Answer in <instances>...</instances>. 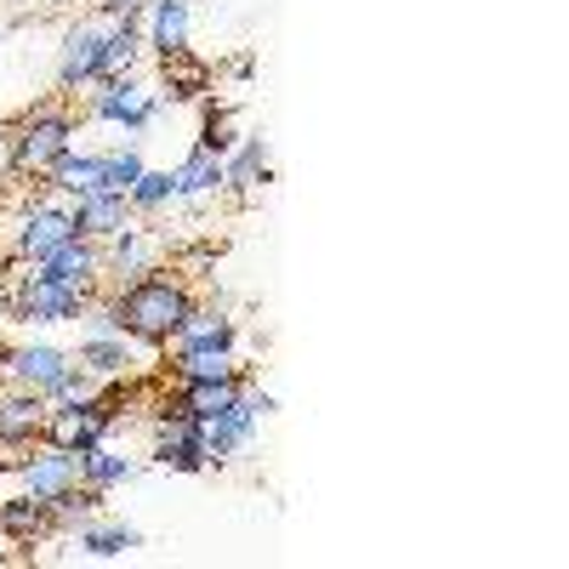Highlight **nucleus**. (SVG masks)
Returning <instances> with one entry per match:
<instances>
[{
  "instance_id": "19",
  "label": "nucleus",
  "mask_w": 569,
  "mask_h": 569,
  "mask_svg": "<svg viewBox=\"0 0 569 569\" xmlns=\"http://www.w3.org/2000/svg\"><path fill=\"white\" fill-rule=\"evenodd\" d=\"M0 536H12L18 547H34V541H46V536H58V512H52V501H34V496L0 501Z\"/></svg>"
},
{
  "instance_id": "28",
  "label": "nucleus",
  "mask_w": 569,
  "mask_h": 569,
  "mask_svg": "<svg viewBox=\"0 0 569 569\" xmlns=\"http://www.w3.org/2000/svg\"><path fill=\"white\" fill-rule=\"evenodd\" d=\"M177 188H182V200H217L222 194V160L206 149H188V160L177 166Z\"/></svg>"
},
{
  "instance_id": "33",
  "label": "nucleus",
  "mask_w": 569,
  "mask_h": 569,
  "mask_svg": "<svg viewBox=\"0 0 569 569\" xmlns=\"http://www.w3.org/2000/svg\"><path fill=\"white\" fill-rule=\"evenodd\" d=\"M91 12H98V18H142V12H149V0H91Z\"/></svg>"
},
{
  "instance_id": "16",
  "label": "nucleus",
  "mask_w": 569,
  "mask_h": 569,
  "mask_svg": "<svg viewBox=\"0 0 569 569\" xmlns=\"http://www.w3.org/2000/svg\"><path fill=\"white\" fill-rule=\"evenodd\" d=\"M149 268H160V246H154L149 228L126 222L120 233H109V240H103V273H109L114 284H126V279H137V273H149Z\"/></svg>"
},
{
  "instance_id": "18",
  "label": "nucleus",
  "mask_w": 569,
  "mask_h": 569,
  "mask_svg": "<svg viewBox=\"0 0 569 569\" xmlns=\"http://www.w3.org/2000/svg\"><path fill=\"white\" fill-rule=\"evenodd\" d=\"M74 472H80V485H91V490H120V485H131L137 472H142V461L137 456H126V450H114L109 439L103 445H91V450H80L74 456Z\"/></svg>"
},
{
  "instance_id": "6",
  "label": "nucleus",
  "mask_w": 569,
  "mask_h": 569,
  "mask_svg": "<svg viewBox=\"0 0 569 569\" xmlns=\"http://www.w3.org/2000/svg\"><path fill=\"white\" fill-rule=\"evenodd\" d=\"M120 427V410H114V393H98V399H80V405H52V416H46V445H58L69 456L103 445L109 433Z\"/></svg>"
},
{
  "instance_id": "30",
  "label": "nucleus",
  "mask_w": 569,
  "mask_h": 569,
  "mask_svg": "<svg viewBox=\"0 0 569 569\" xmlns=\"http://www.w3.org/2000/svg\"><path fill=\"white\" fill-rule=\"evenodd\" d=\"M166 80H171V98H200V91H211V69L206 63H188L182 58H166Z\"/></svg>"
},
{
  "instance_id": "32",
  "label": "nucleus",
  "mask_w": 569,
  "mask_h": 569,
  "mask_svg": "<svg viewBox=\"0 0 569 569\" xmlns=\"http://www.w3.org/2000/svg\"><path fill=\"white\" fill-rule=\"evenodd\" d=\"M233 142H240L233 120H228L222 109H211V114H206V126H200V142H194V149H206V154H217V160H222V154L233 149Z\"/></svg>"
},
{
  "instance_id": "21",
  "label": "nucleus",
  "mask_w": 569,
  "mask_h": 569,
  "mask_svg": "<svg viewBox=\"0 0 569 569\" xmlns=\"http://www.w3.org/2000/svg\"><path fill=\"white\" fill-rule=\"evenodd\" d=\"M246 376H251V370H240V376H217V382H177V393H171L160 410H182V416H194V421H211L233 393H240Z\"/></svg>"
},
{
  "instance_id": "11",
  "label": "nucleus",
  "mask_w": 569,
  "mask_h": 569,
  "mask_svg": "<svg viewBox=\"0 0 569 569\" xmlns=\"http://www.w3.org/2000/svg\"><path fill=\"white\" fill-rule=\"evenodd\" d=\"M80 485V472H74V456L69 450H58V445H29V450H18V490L23 496H34V501H58L63 490H74Z\"/></svg>"
},
{
  "instance_id": "2",
  "label": "nucleus",
  "mask_w": 569,
  "mask_h": 569,
  "mask_svg": "<svg viewBox=\"0 0 569 569\" xmlns=\"http://www.w3.org/2000/svg\"><path fill=\"white\" fill-rule=\"evenodd\" d=\"M74 137H80V120H74L63 103L29 109V114L12 126V171L46 182V171H52V166L74 149Z\"/></svg>"
},
{
  "instance_id": "15",
  "label": "nucleus",
  "mask_w": 569,
  "mask_h": 569,
  "mask_svg": "<svg viewBox=\"0 0 569 569\" xmlns=\"http://www.w3.org/2000/svg\"><path fill=\"white\" fill-rule=\"evenodd\" d=\"M69 211H74V233H80V240H98V246L109 240V233H120L126 222H137L131 200L114 194V188H91V194L69 200Z\"/></svg>"
},
{
  "instance_id": "3",
  "label": "nucleus",
  "mask_w": 569,
  "mask_h": 569,
  "mask_svg": "<svg viewBox=\"0 0 569 569\" xmlns=\"http://www.w3.org/2000/svg\"><path fill=\"white\" fill-rule=\"evenodd\" d=\"M86 114L103 120V126H120L126 137H142L160 114V91L142 86L137 74H103L98 86L86 91Z\"/></svg>"
},
{
  "instance_id": "13",
  "label": "nucleus",
  "mask_w": 569,
  "mask_h": 569,
  "mask_svg": "<svg viewBox=\"0 0 569 569\" xmlns=\"http://www.w3.org/2000/svg\"><path fill=\"white\" fill-rule=\"evenodd\" d=\"M29 273L34 279H58V284H80V291H98V279H103V246L98 240H74L69 246H58L52 257H40V262H29Z\"/></svg>"
},
{
  "instance_id": "5",
  "label": "nucleus",
  "mask_w": 569,
  "mask_h": 569,
  "mask_svg": "<svg viewBox=\"0 0 569 569\" xmlns=\"http://www.w3.org/2000/svg\"><path fill=\"white\" fill-rule=\"evenodd\" d=\"M91 297L98 291H80V284H58V279H34L29 262L12 284V319L18 325H80Z\"/></svg>"
},
{
  "instance_id": "22",
  "label": "nucleus",
  "mask_w": 569,
  "mask_h": 569,
  "mask_svg": "<svg viewBox=\"0 0 569 569\" xmlns=\"http://www.w3.org/2000/svg\"><path fill=\"white\" fill-rule=\"evenodd\" d=\"M46 188L52 194H63V200H80V194H91V188H103V154H91V149H74L46 171Z\"/></svg>"
},
{
  "instance_id": "31",
  "label": "nucleus",
  "mask_w": 569,
  "mask_h": 569,
  "mask_svg": "<svg viewBox=\"0 0 569 569\" xmlns=\"http://www.w3.org/2000/svg\"><path fill=\"white\" fill-rule=\"evenodd\" d=\"M137 177H142V154H137V149H103V188L126 194Z\"/></svg>"
},
{
  "instance_id": "8",
  "label": "nucleus",
  "mask_w": 569,
  "mask_h": 569,
  "mask_svg": "<svg viewBox=\"0 0 569 569\" xmlns=\"http://www.w3.org/2000/svg\"><path fill=\"white\" fill-rule=\"evenodd\" d=\"M98 80H103V18H74L58 46V91L74 98V91H91Z\"/></svg>"
},
{
  "instance_id": "25",
  "label": "nucleus",
  "mask_w": 569,
  "mask_h": 569,
  "mask_svg": "<svg viewBox=\"0 0 569 569\" xmlns=\"http://www.w3.org/2000/svg\"><path fill=\"white\" fill-rule=\"evenodd\" d=\"M166 348H240V330H233V319L217 313V308H194L177 325V337Z\"/></svg>"
},
{
  "instance_id": "23",
  "label": "nucleus",
  "mask_w": 569,
  "mask_h": 569,
  "mask_svg": "<svg viewBox=\"0 0 569 569\" xmlns=\"http://www.w3.org/2000/svg\"><path fill=\"white\" fill-rule=\"evenodd\" d=\"M131 337H98V330H91V337H80V348H74V365L80 370H91L98 376V382H120V376L131 370Z\"/></svg>"
},
{
  "instance_id": "7",
  "label": "nucleus",
  "mask_w": 569,
  "mask_h": 569,
  "mask_svg": "<svg viewBox=\"0 0 569 569\" xmlns=\"http://www.w3.org/2000/svg\"><path fill=\"white\" fill-rule=\"evenodd\" d=\"M69 240H74V211H69L63 194L29 200V206L18 211V222H12V251H18V262H40V257H52V251L69 246Z\"/></svg>"
},
{
  "instance_id": "26",
  "label": "nucleus",
  "mask_w": 569,
  "mask_h": 569,
  "mask_svg": "<svg viewBox=\"0 0 569 569\" xmlns=\"http://www.w3.org/2000/svg\"><path fill=\"white\" fill-rule=\"evenodd\" d=\"M142 63V18H103V74H131Z\"/></svg>"
},
{
  "instance_id": "29",
  "label": "nucleus",
  "mask_w": 569,
  "mask_h": 569,
  "mask_svg": "<svg viewBox=\"0 0 569 569\" xmlns=\"http://www.w3.org/2000/svg\"><path fill=\"white\" fill-rule=\"evenodd\" d=\"M52 512H58V530H80L86 518H98V512H103V490L74 485V490H63V496L52 501Z\"/></svg>"
},
{
  "instance_id": "9",
  "label": "nucleus",
  "mask_w": 569,
  "mask_h": 569,
  "mask_svg": "<svg viewBox=\"0 0 569 569\" xmlns=\"http://www.w3.org/2000/svg\"><path fill=\"white\" fill-rule=\"evenodd\" d=\"M149 456H154V467H166V472H206V467H211L206 421L182 416V410H160Z\"/></svg>"
},
{
  "instance_id": "34",
  "label": "nucleus",
  "mask_w": 569,
  "mask_h": 569,
  "mask_svg": "<svg viewBox=\"0 0 569 569\" xmlns=\"http://www.w3.org/2000/svg\"><path fill=\"white\" fill-rule=\"evenodd\" d=\"M7 177H18L12 171V126H0V182H7Z\"/></svg>"
},
{
  "instance_id": "10",
  "label": "nucleus",
  "mask_w": 569,
  "mask_h": 569,
  "mask_svg": "<svg viewBox=\"0 0 569 569\" xmlns=\"http://www.w3.org/2000/svg\"><path fill=\"white\" fill-rule=\"evenodd\" d=\"M69 370H74V353L69 348H58V342H18L7 353V370H0V376H7L12 388H29L40 399H52L63 388Z\"/></svg>"
},
{
  "instance_id": "14",
  "label": "nucleus",
  "mask_w": 569,
  "mask_h": 569,
  "mask_svg": "<svg viewBox=\"0 0 569 569\" xmlns=\"http://www.w3.org/2000/svg\"><path fill=\"white\" fill-rule=\"evenodd\" d=\"M46 416H52V399H40L29 388L0 393V450H29L46 433Z\"/></svg>"
},
{
  "instance_id": "35",
  "label": "nucleus",
  "mask_w": 569,
  "mask_h": 569,
  "mask_svg": "<svg viewBox=\"0 0 569 569\" xmlns=\"http://www.w3.org/2000/svg\"><path fill=\"white\" fill-rule=\"evenodd\" d=\"M7 353H12V342H0V370H7Z\"/></svg>"
},
{
  "instance_id": "27",
  "label": "nucleus",
  "mask_w": 569,
  "mask_h": 569,
  "mask_svg": "<svg viewBox=\"0 0 569 569\" xmlns=\"http://www.w3.org/2000/svg\"><path fill=\"white\" fill-rule=\"evenodd\" d=\"M126 200L137 217H160L171 206H182V188H177V171H154V166H142V177L126 188Z\"/></svg>"
},
{
  "instance_id": "20",
  "label": "nucleus",
  "mask_w": 569,
  "mask_h": 569,
  "mask_svg": "<svg viewBox=\"0 0 569 569\" xmlns=\"http://www.w3.org/2000/svg\"><path fill=\"white\" fill-rule=\"evenodd\" d=\"M171 353V382H217V376H240V348H166Z\"/></svg>"
},
{
  "instance_id": "17",
  "label": "nucleus",
  "mask_w": 569,
  "mask_h": 569,
  "mask_svg": "<svg viewBox=\"0 0 569 569\" xmlns=\"http://www.w3.org/2000/svg\"><path fill=\"white\" fill-rule=\"evenodd\" d=\"M262 182H273L268 137H240V142L222 154V194H257Z\"/></svg>"
},
{
  "instance_id": "4",
  "label": "nucleus",
  "mask_w": 569,
  "mask_h": 569,
  "mask_svg": "<svg viewBox=\"0 0 569 569\" xmlns=\"http://www.w3.org/2000/svg\"><path fill=\"white\" fill-rule=\"evenodd\" d=\"M262 416H273V393H262L251 376L240 382V393H233L211 421H206V445H211V467H222V461H233L240 450H251V439H257V427H262Z\"/></svg>"
},
{
  "instance_id": "36",
  "label": "nucleus",
  "mask_w": 569,
  "mask_h": 569,
  "mask_svg": "<svg viewBox=\"0 0 569 569\" xmlns=\"http://www.w3.org/2000/svg\"><path fill=\"white\" fill-rule=\"evenodd\" d=\"M0 29H7V23H0Z\"/></svg>"
},
{
  "instance_id": "24",
  "label": "nucleus",
  "mask_w": 569,
  "mask_h": 569,
  "mask_svg": "<svg viewBox=\"0 0 569 569\" xmlns=\"http://www.w3.org/2000/svg\"><path fill=\"white\" fill-rule=\"evenodd\" d=\"M74 536V547L86 552V558H126V552H137L142 547V530H131V525H114V518H86L80 530H69Z\"/></svg>"
},
{
  "instance_id": "12",
  "label": "nucleus",
  "mask_w": 569,
  "mask_h": 569,
  "mask_svg": "<svg viewBox=\"0 0 569 569\" xmlns=\"http://www.w3.org/2000/svg\"><path fill=\"white\" fill-rule=\"evenodd\" d=\"M188 34H194V7L188 0H149V12H142V52H154L160 63L182 58Z\"/></svg>"
},
{
  "instance_id": "1",
  "label": "nucleus",
  "mask_w": 569,
  "mask_h": 569,
  "mask_svg": "<svg viewBox=\"0 0 569 569\" xmlns=\"http://www.w3.org/2000/svg\"><path fill=\"white\" fill-rule=\"evenodd\" d=\"M109 302H114V319H120V337H131L137 348H166L177 337V325L200 308L194 291L166 268H149V273L114 284Z\"/></svg>"
}]
</instances>
